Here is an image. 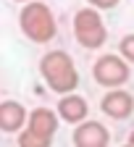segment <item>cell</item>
Returning a JSON list of instances; mask_svg holds the SVG:
<instances>
[{
    "instance_id": "6da1fadb",
    "label": "cell",
    "mask_w": 134,
    "mask_h": 147,
    "mask_svg": "<svg viewBox=\"0 0 134 147\" xmlns=\"http://www.w3.org/2000/svg\"><path fill=\"white\" fill-rule=\"evenodd\" d=\"M40 74L47 89L55 95H68V92H76V87H79V71H76V63L66 50L45 53L40 61Z\"/></svg>"
},
{
    "instance_id": "7a4b0ae2",
    "label": "cell",
    "mask_w": 134,
    "mask_h": 147,
    "mask_svg": "<svg viewBox=\"0 0 134 147\" xmlns=\"http://www.w3.org/2000/svg\"><path fill=\"white\" fill-rule=\"evenodd\" d=\"M18 26H21L24 37L29 42H34V45H47V42H53L55 37H58L55 13L42 0H29V3H24L21 13H18Z\"/></svg>"
},
{
    "instance_id": "3957f363",
    "label": "cell",
    "mask_w": 134,
    "mask_h": 147,
    "mask_svg": "<svg viewBox=\"0 0 134 147\" xmlns=\"http://www.w3.org/2000/svg\"><path fill=\"white\" fill-rule=\"evenodd\" d=\"M74 37L84 50H97L108 40V29L103 24V16L97 8H79L74 13Z\"/></svg>"
},
{
    "instance_id": "277c9868",
    "label": "cell",
    "mask_w": 134,
    "mask_h": 147,
    "mask_svg": "<svg viewBox=\"0 0 134 147\" xmlns=\"http://www.w3.org/2000/svg\"><path fill=\"white\" fill-rule=\"evenodd\" d=\"M92 76H95V82H97L100 87L116 89V87H124L129 82L131 71H129V63L121 58V55L105 53V55H100V58L92 63Z\"/></svg>"
},
{
    "instance_id": "5b68a950",
    "label": "cell",
    "mask_w": 134,
    "mask_h": 147,
    "mask_svg": "<svg viewBox=\"0 0 134 147\" xmlns=\"http://www.w3.org/2000/svg\"><path fill=\"white\" fill-rule=\"evenodd\" d=\"M100 110H103V116H108L113 121H126L134 113V95L126 92L124 87L108 89L100 100Z\"/></svg>"
},
{
    "instance_id": "8992f818",
    "label": "cell",
    "mask_w": 134,
    "mask_h": 147,
    "mask_svg": "<svg viewBox=\"0 0 134 147\" xmlns=\"http://www.w3.org/2000/svg\"><path fill=\"white\" fill-rule=\"evenodd\" d=\"M71 142H74V147H108L110 144V131H108L100 121L84 118L82 123L74 126Z\"/></svg>"
},
{
    "instance_id": "52a82bcc",
    "label": "cell",
    "mask_w": 134,
    "mask_h": 147,
    "mask_svg": "<svg viewBox=\"0 0 134 147\" xmlns=\"http://www.w3.org/2000/svg\"><path fill=\"white\" fill-rule=\"evenodd\" d=\"M55 113H58L61 121L76 126V123H82V121L89 116V102H87L82 95H76V92H68V95H61Z\"/></svg>"
},
{
    "instance_id": "ba28073f",
    "label": "cell",
    "mask_w": 134,
    "mask_h": 147,
    "mask_svg": "<svg viewBox=\"0 0 134 147\" xmlns=\"http://www.w3.org/2000/svg\"><path fill=\"white\" fill-rule=\"evenodd\" d=\"M26 116H29V110L18 100H3L0 102V131L18 134L26 126Z\"/></svg>"
},
{
    "instance_id": "9c48e42d",
    "label": "cell",
    "mask_w": 134,
    "mask_h": 147,
    "mask_svg": "<svg viewBox=\"0 0 134 147\" xmlns=\"http://www.w3.org/2000/svg\"><path fill=\"white\" fill-rule=\"evenodd\" d=\"M26 129L34 134H40V137H47L53 139L55 131H58V113H55L53 108H34L32 113L26 116Z\"/></svg>"
},
{
    "instance_id": "30bf717a",
    "label": "cell",
    "mask_w": 134,
    "mask_h": 147,
    "mask_svg": "<svg viewBox=\"0 0 134 147\" xmlns=\"http://www.w3.org/2000/svg\"><path fill=\"white\" fill-rule=\"evenodd\" d=\"M18 147H53V139H47V137H40V134H34V131H29V129L24 126L21 131H18Z\"/></svg>"
},
{
    "instance_id": "8fae6325",
    "label": "cell",
    "mask_w": 134,
    "mask_h": 147,
    "mask_svg": "<svg viewBox=\"0 0 134 147\" xmlns=\"http://www.w3.org/2000/svg\"><path fill=\"white\" fill-rule=\"evenodd\" d=\"M118 55H121L126 63H134V32L121 37V42H118Z\"/></svg>"
},
{
    "instance_id": "7c38bea8",
    "label": "cell",
    "mask_w": 134,
    "mask_h": 147,
    "mask_svg": "<svg viewBox=\"0 0 134 147\" xmlns=\"http://www.w3.org/2000/svg\"><path fill=\"white\" fill-rule=\"evenodd\" d=\"M87 3L92 8H97V11H110V8H116L121 0H87Z\"/></svg>"
},
{
    "instance_id": "4fadbf2b",
    "label": "cell",
    "mask_w": 134,
    "mask_h": 147,
    "mask_svg": "<svg viewBox=\"0 0 134 147\" xmlns=\"http://www.w3.org/2000/svg\"><path fill=\"white\" fill-rule=\"evenodd\" d=\"M129 144H131V147H134V131H131V134H129Z\"/></svg>"
},
{
    "instance_id": "5bb4252c",
    "label": "cell",
    "mask_w": 134,
    "mask_h": 147,
    "mask_svg": "<svg viewBox=\"0 0 134 147\" xmlns=\"http://www.w3.org/2000/svg\"><path fill=\"white\" fill-rule=\"evenodd\" d=\"M13 3H29V0H13Z\"/></svg>"
},
{
    "instance_id": "9a60e30c",
    "label": "cell",
    "mask_w": 134,
    "mask_h": 147,
    "mask_svg": "<svg viewBox=\"0 0 134 147\" xmlns=\"http://www.w3.org/2000/svg\"><path fill=\"white\" fill-rule=\"evenodd\" d=\"M121 147H131V144H121Z\"/></svg>"
}]
</instances>
